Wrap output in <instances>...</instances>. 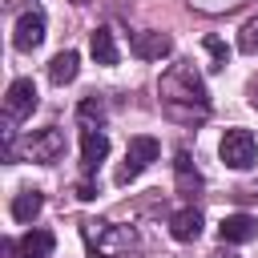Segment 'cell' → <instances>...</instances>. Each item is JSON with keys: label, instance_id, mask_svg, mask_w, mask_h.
I'll return each mask as SVG.
<instances>
[{"label": "cell", "instance_id": "4fadbf2b", "mask_svg": "<svg viewBox=\"0 0 258 258\" xmlns=\"http://www.w3.org/2000/svg\"><path fill=\"white\" fill-rule=\"evenodd\" d=\"M169 234H173L177 242H198V238H202V214H198L194 206L177 210V214L169 218Z\"/></svg>", "mask_w": 258, "mask_h": 258}, {"label": "cell", "instance_id": "e0dca14e", "mask_svg": "<svg viewBox=\"0 0 258 258\" xmlns=\"http://www.w3.org/2000/svg\"><path fill=\"white\" fill-rule=\"evenodd\" d=\"M77 121H81V133H89V129H101L105 125V101L93 93V97H85L81 105H77Z\"/></svg>", "mask_w": 258, "mask_h": 258}, {"label": "cell", "instance_id": "52a82bcc", "mask_svg": "<svg viewBox=\"0 0 258 258\" xmlns=\"http://www.w3.org/2000/svg\"><path fill=\"white\" fill-rule=\"evenodd\" d=\"M40 40H44V12L40 8L20 12L16 16V28H12V44L20 52H32V48H40Z\"/></svg>", "mask_w": 258, "mask_h": 258}, {"label": "cell", "instance_id": "3957f363", "mask_svg": "<svg viewBox=\"0 0 258 258\" xmlns=\"http://www.w3.org/2000/svg\"><path fill=\"white\" fill-rule=\"evenodd\" d=\"M157 153H161V145H157L153 137H129V145H125V161L117 165L113 181H117V185H129L133 177H141V173L157 161Z\"/></svg>", "mask_w": 258, "mask_h": 258}, {"label": "cell", "instance_id": "7a4b0ae2", "mask_svg": "<svg viewBox=\"0 0 258 258\" xmlns=\"http://www.w3.org/2000/svg\"><path fill=\"white\" fill-rule=\"evenodd\" d=\"M81 238L93 254L101 258H129L137 250V234L129 226H113V222H101V218H89L81 222Z\"/></svg>", "mask_w": 258, "mask_h": 258}, {"label": "cell", "instance_id": "9a60e30c", "mask_svg": "<svg viewBox=\"0 0 258 258\" xmlns=\"http://www.w3.org/2000/svg\"><path fill=\"white\" fill-rule=\"evenodd\" d=\"M89 52H93V60H97V64H117V60H121L117 40H113V32H109V28H97V32L89 36Z\"/></svg>", "mask_w": 258, "mask_h": 258}, {"label": "cell", "instance_id": "7c38bea8", "mask_svg": "<svg viewBox=\"0 0 258 258\" xmlns=\"http://www.w3.org/2000/svg\"><path fill=\"white\" fill-rule=\"evenodd\" d=\"M173 173H177V194L194 198V194L202 189V173L194 169V161H189V149H177V153H173Z\"/></svg>", "mask_w": 258, "mask_h": 258}, {"label": "cell", "instance_id": "5b68a950", "mask_svg": "<svg viewBox=\"0 0 258 258\" xmlns=\"http://www.w3.org/2000/svg\"><path fill=\"white\" fill-rule=\"evenodd\" d=\"M24 153H28L32 161H40V165H52V161L64 157V133H60L56 125H48V129H32V133L24 137Z\"/></svg>", "mask_w": 258, "mask_h": 258}, {"label": "cell", "instance_id": "8fae6325", "mask_svg": "<svg viewBox=\"0 0 258 258\" xmlns=\"http://www.w3.org/2000/svg\"><path fill=\"white\" fill-rule=\"evenodd\" d=\"M105 157H109V137H105L101 129L81 133V169H85V173H93Z\"/></svg>", "mask_w": 258, "mask_h": 258}, {"label": "cell", "instance_id": "ac0fdd59", "mask_svg": "<svg viewBox=\"0 0 258 258\" xmlns=\"http://www.w3.org/2000/svg\"><path fill=\"white\" fill-rule=\"evenodd\" d=\"M238 52H258V16L242 24V32H238Z\"/></svg>", "mask_w": 258, "mask_h": 258}, {"label": "cell", "instance_id": "ba28073f", "mask_svg": "<svg viewBox=\"0 0 258 258\" xmlns=\"http://www.w3.org/2000/svg\"><path fill=\"white\" fill-rule=\"evenodd\" d=\"M218 238L238 246V242H254L258 238V218L254 214H226L222 226H218Z\"/></svg>", "mask_w": 258, "mask_h": 258}, {"label": "cell", "instance_id": "7402d4cb", "mask_svg": "<svg viewBox=\"0 0 258 258\" xmlns=\"http://www.w3.org/2000/svg\"><path fill=\"white\" fill-rule=\"evenodd\" d=\"M210 258H238V254H210Z\"/></svg>", "mask_w": 258, "mask_h": 258}, {"label": "cell", "instance_id": "5bb4252c", "mask_svg": "<svg viewBox=\"0 0 258 258\" xmlns=\"http://www.w3.org/2000/svg\"><path fill=\"white\" fill-rule=\"evenodd\" d=\"M77 69H81V56L73 48H64V52H56L48 60V81L52 85H69V81H77Z\"/></svg>", "mask_w": 258, "mask_h": 258}, {"label": "cell", "instance_id": "30bf717a", "mask_svg": "<svg viewBox=\"0 0 258 258\" xmlns=\"http://www.w3.org/2000/svg\"><path fill=\"white\" fill-rule=\"evenodd\" d=\"M52 246H56V238H52L48 230H40V226H32L20 242H8V250H12L16 258H48Z\"/></svg>", "mask_w": 258, "mask_h": 258}, {"label": "cell", "instance_id": "d6986e66", "mask_svg": "<svg viewBox=\"0 0 258 258\" xmlns=\"http://www.w3.org/2000/svg\"><path fill=\"white\" fill-rule=\"evenodd\" d=\"M206 52L214 56V69H226V64H230V48H226L218 36H206Z\"/></svg>", "mask_w": 258, "mask_h": 258}, {"label": "cell", "instance_id": "2e32d148", "mask_svg": "<svg viewBox=\"0 0 258 258\" xmlns=\"http://www.w3.org/2000/svg\"><path fill=\"white\" fill-rule=\"evenodd\" d=\"M40 210H44V194H40V189H20V194L12 198V218L24 222V226H28Z\"/></svg>", "mask_w": 258, "mask_h": 258}, {"label": "cell", "instance_id": "9c48e42d", "mask_svg": "<svg viewBox=\"0 0 258 258\" xmlns=\"http://www.w3.org/2000/svg\"><path fill=\"white\" fill-rule=\"evenodd\" d=\"M129 52H133V56H141V60H161V56H169V52H173V40H169L165 32H133Z\"/></svg>", "mask_w": 258, "mask_h": 258}, {"label": "cell", "instance_id": "44dd1931", "mask_svg": "<svg viewBox=\"0 0 258 258\" xmlns=\"http://www.w3.org/2000/svg\"><path fill=\"white\" fill-rule=\"evenodd\" d=\"M246 97H250V105H254V109H258V73H254V77H250V85H246Z\"/></svg>", "mask_w": 258, "mask_h": 258}, {"label": "cell", "instance_id": "6da1fadb", "mask_svg": "<svg viewBox=\"0 0 258 258\" xmlns=\"http://www.w3.org/2000/svg\"><path fill=\"white\" fill-rule=\"evenodd\" d=\"M157 93H161L165 117L177 121V125H202V121L210 117V93H206V81H202V73L194 69V60L173 64V69L161 77Z\"/></svg>", "mask_w": 258, "mask_h": 258}, {"label": "cell", "instance_id": "277c9868", "mask_svg": "<svg viewBox=\"0 0 258 258\" xmlns=\"http://www.w3.org/2000/svg\"><path fill=\"white\" fill-rule=\"evenodd\" d=\"M218 157L230 165V169H250L254 157H258V141L250 129H226L222 145H218Z\"/></svg>", "mask_w": 258, "mask_h": 258}, {"label": "cell", "instance_id": "ffe728a7", "mask_svg": "<svg viewBox=\"0 0 258 258\" xmlns=\"http://www.w3.org/2000/svg\"><path fill=\"white\" fill-rule=\"evenodd\" d=\"M77 198H81V202H93V198H97V185H93V181L85 177V181L77 185Z\"/></svg>", "mask_w": 258, "mask_h": 258}, {"label": "cell", "instance_id": "8992f818", "mask_svg": "<svg viewBox=\"0 0 258 258\" xmlns=\"http://www.w3.org/2000/svg\"><path fill=\"white\" fill-rule=\"evenodd\" d=\"M32 109H36V85L28 77H16L8 85V93H4V117H8V125L32 117Z\"/></svg>", "mask_w": 258, "mask_h": 258}]
</instances>
